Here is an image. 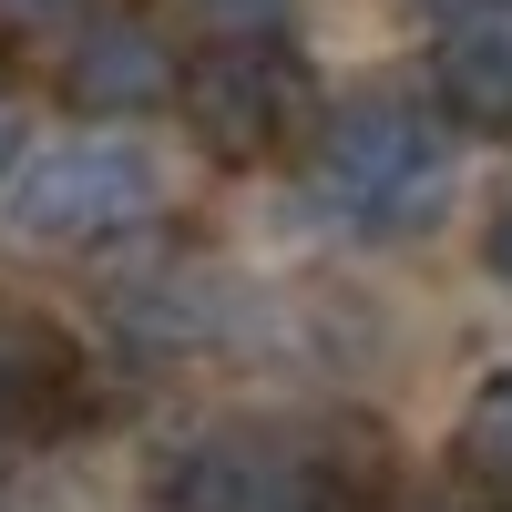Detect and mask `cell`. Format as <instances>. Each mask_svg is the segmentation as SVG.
I'll use <instances>...</instances> for the list:
<instances>
[{
  "mask_svg": "<svg viewBox=\"0 0 512 512\" xmlns=\"http://www.w3.org/2000/svg\"><path fill=\"white\" fill-rule=\"evenodd\" d=\"M308 185L338 226L359 236H410L441 216L451 195V123L441 103H410V93H359L318 123L308 144Z\"/></svg>",
  "mask_w": 512,
  "mask_h": 512,
  "instance_id": "1",
  "label": "cell"
},
{
  "mask_svg": "<svg viewBox=\"0 0 512 512\" xmlns=\"http://www.w3.org/2000/svg\"><path fill=\"white\" fill-rule=\"evenodd\" d=\"M185 123L195 144L236 164V175H267L297 144H318V113H308V72H297L287 41H216L195 72H185Z\"/></svg>",
  "mask_w": 512,
  "mask_h": 512,
  "instance_id": "2",
  "label": "cell"
},
{
  "mask_svg": "<svg viewBox=\"0 0 512 512\" xmlns=\"http://www.w3.org/2000/svg\"><path fill=\"white\" fill-rule=\"evenodd\" d=\"M164 512H349V472L277 431H205L164 461Z\"/></svg>",
  "mask_w": 512,
  "mask_h": 512,
  "instance_id": "3",
  "label": "cell"
},
{
  "mask_svg": "<svg viewBox=\"0 0 512 512\" xmlns=\"http://www.w3.org/2000/svg\"><path fill=\"white\" fill-rule=\"evenodd\" d=\"M164 205V175L134 144H41L21 164V236L41 246H103Z\"/></svg>",
  "mask_w": 512,
  "mask_h": 512,
  "instance_id": "4",
  "label": "cell"
},
{
  "mask_svg": "<svg viewBox=\"0 0 512 512\" xmlns=\"http://www.w3.org/2000/svg\"><path fill=\"white\" fill-rule=\"evenodd\" d=\"M62 93H72L82 113H103V123H134V113H154V103H175L185 72H175V52H164L154 21L103 11V21L72 31V52H62Z\"/></svg>",
  "mask_w": 512,
  "mask_h": 512,
  "instance_id": "5",
  "label": "cell"
},
{
  "mask_svg": "<svg viewBox=\"0 0 512 512\" xmlns=\"http://www.w3.org/2000/svg\"><path fill=\"white\" fill-rule=\"evenodd\" d=\"M431 82H441V113L472 123V134H512V0H482L461 11L431 52Z\"/></svg>",
  "mask_w": 512,
  "mask_h": 512,
  "instance_id": "6",
  "label": "cell"
},
{
  "mask_svg": "<svg viewBox=\"0 0 512 512\" xmlns=\"http://www.w3.org/2000/svg\"><path fill=\"white\" fill-rule=\"evenodd\" d=\"M461 472L492 482V492H512V369L482 379V400L461 410Z\"/></svg>",
  "mask_w": 512,
  "mask_h": 512,
  "instance_id": "7",
  "label": "cell"
},
{
  "mask_svg": "<svg viewBox=\"0 0 512 512\" xmlns=\"http://www.w3.org/2000/svg\"><path fill=\"white\" fill-rule=\"evenodd\" d=\"M41 390H52V349H41L31 328L0 318V431H11V420H31V410H41Z\"/></svg>",
  "mask_w": 512,
  "mask_h": 512,
  "instance_id": "8",
  "label": "cell"
},
{
  "mask_svg": "<svg viewBox=\"0 0 512 512\" xmlns=\"http://www.w3.org/2000/svg\"><path fill=\"white\" fill-rule=\"evenodd\" d=\"M287 11L297 0H185V21L205 41H287Z\"/></svg>",
  "mask_w": 512,
  "mask_h": 512,
  "instance_id": "9",
  "label": "cell"
},
{
  "mask_svg": "<svg viewBox=\"0 0 512 512\" xmlns=\"http://www.w3.org/2000/svg\"><path fill=\"white\" fill-rule=\"evenodd\" d=\"M482 256H492V277H502V287H512V195H502V205H492V226H482Z\"/></svg>",
  "mask_w": 512,
  "mask_h": 512,
  "instance_id": "10",
  "label": "cell"
},
{
  "mask_svg": "<svg viewBox=\"0 0 512 512\" xmlns=\"http://www.w3.org/2000/svg\"><path fill=\"white\" fill-rule=\"evenodd\" d=\"M82 0H0V21H21V31H41V21H72Z\"/></svg>",
  "mask_w": 512,
  "mask_h": 512,
  "instance_id": "11",
  "label": "cell"
},
{
  "mask_svg": "<svg viewBox=\"0 0 512 512\" xmlns=\"http://www.w3.org/2000/svg\"><path fill=\"white\" fill-rule=\"evenodd\" d=\"M0 175H21V103L0 93Z\"/></svg>",
  "mask_w": 512,
  "mask_h": 512,
  "instance_id": "12",
  "label": "cell"
},
{
  "mask_svg": "<svg viewBox=\"0 0 512 512\" xmlns=\"http://www.w3.org/2000/svg\"><path fill=\"white\" fill-rule=\"evenodd\" d=\"M420 11H431V21H441V31H451V21H461V11H482V0H420Z\"/></svg>",
  "mask_w": 512,
  "mask_h": 512,
  "instance_id": "13",
  "label": "cell"
}]
</instances>
